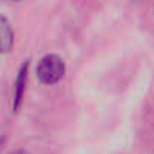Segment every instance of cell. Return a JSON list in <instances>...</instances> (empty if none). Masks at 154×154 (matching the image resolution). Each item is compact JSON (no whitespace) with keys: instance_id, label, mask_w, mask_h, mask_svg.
<instances>
[{"instance_id":"1","label":"cell","mask_w":154,"mask_h":154,"mask_svg":"<svg viewBox=\"0 0 154 154\" xmlns=\"http://www.w3.org/2000/svg\"><path fill=\"white\" fill-rule=\"evenodd\" d=\"M36 75L42 84H47V85L57 84L64 75V63L58 55L48 54L41 58L36 67Z\"/></svg>"},{"instance_id":"2","label":"cell","mask_w":154,"mask_h":154,"mask_svg":"<svg viewBox=\"0 0 154 154\" xmlns=\"http://www.w3.org/2000/svg\"><path fill=\"white\" fill-rule=\"evenodd\" d=\"M27 75H29V61H24L18 70V76L15 81V90H14V111H18L21 103H23V97H24V91L27 87Z\"/></svg>"},{"instance_id":"3","label":"cell","mask_w":154,"mask_h":154,"mask_svg":"<svg viewBox=\"0 0 154 154\" xmlns=\"http://www.w3.org/2000/svg\"><path fill=\"white\" fill-rule=\"evenodd\" d=\"M14 44V33L9 21L0 15V52H8Z\"/></svg>"},{"instance_id":"4","label":"cell","mask_w":154,"mask_h":154,"mask_svg":"<svg viewBox=\"0 0 154 154\" xmlns=\"http://www.w3.org/2000/svg\"><path fill=\"white\" fill-rule=\"evenodd\" d=\"M12 154H24V153H21V151H15V153H12Z\"/></svg>"},{"instance_id":"5","label":"cell","mask_w":154,"mask_h":154,"mask_svg":"<svg viewBox=\"0 0 154 154\" xmlns=\"http://www.w3.org/2000/svg\"><path fill=\"white\" fill-rule=\"evenodd\" d=\"M0 144H2V139H0Z\"/></svg>"}]
</instances>
